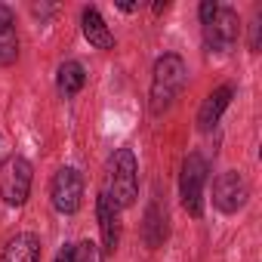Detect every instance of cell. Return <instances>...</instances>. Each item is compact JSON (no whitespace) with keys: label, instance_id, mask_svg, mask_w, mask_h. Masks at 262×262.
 <instances>
[{"label":"cell","instance_id":"1","mask_svg":"<svg viewBox=\"0 0 262 262\" xmlns=\"http://www.w3.org/2000/svg\"><path fill=\"white\" fill-rule=\"evenodd\" d=\"M188 80V68H185V59L179 53H164L155 68H151V90H148V108L151 114H164L176 96L182 93Z\"/></svg>","mask_w":262,"mask_h":262},{"label":"cell","instance_id":"2","mask_svg":"<svg viewBox=\"0 0 262 262\" xmlns=\"http://www.w3.org/2000/svg\"><path fill=\"white\" fill-rule=\"evenodd\" d=\"M105 191L120 210L136 204V198H139V161L129 148H117L111 155V161H108V188Z\"/></svg>","mask_w":262,"mask_h":262},{"label":"cell","instance_id":"3","mask_svg":"<svg viewBox=\"0 0 262 262\" xmlns=\"http://www.w3.org/2000/svg\"><path fill=\"white\" fill-rule=\"evenodd\" d=\"M207 158L201 151H191L185 155L182 161V173H179V198H182V207L198 219L204 213V185H207Z\"/></svg>","mask_w":262,"mask_h":262},{"label":"cell","instance_id":"4","mask_svg":"<svg viewBox=\"0 0 262 262\" xmlns=\"http://www.w3.org/2000/svg\"><path fill=\"white\" fill-rule=\"evenodd\" d=\"M31 164L22 155H10L4 164H0V198H4L10 207H22L31 194Z\"/></svg>","mask_w":262,"mask_h":262},{"label":"cell","instance_id":"5","mask_svg":"<svg viewBox=\"0 0 262 262\" xmlns=\"http://www.w3.org/2000/svg\"><path fill=\"white\" fill-rule=\"evenodd\" d=\"M50 201H53L56 213H62V216L77 213L80 210V201H83V176L74 167L56 170V176L50 182Z\"/></svg>","mask_w":262,"mask_h":262},{"label":"cell","instance_id":"6","mask_svg":"<svg viewBox=\"0 0 262 262\" xmlns=\"http://www.w3.org/2000/svg\"><path fill=\"white\" fill-rule=\"evenodd\" d=\"M237 28H241V19L231 7H219L216 16L204 25V43L210 53H231L234 43H237Z\"/></svg>","mask_w":262,"mask_h":262},{"label":"cell","instance_id":"7","mask_svg":"<svg viewBox=\"0 0 262 262\" xmlns=\"http://www.w3.org/2000/svg\"><path fill=\"white\" fill-rule=\"evenodd\" d=\"M247 198H250V185H247V179L237 170H225V173L216 176V182H213V204H216V210L237 213V210L247 207Z\"/></svg>","mask_w":262,"mask_h":262},{"label":"cell","instance_id":"8","mask_svg":"<svg viewBox=\"0 0 262 262\" xmlns=\"http://www.w3.org/2000/svg\"><path fill=\"white\" fill-rule=\"evenodd\" d=\"M96 216H99V231H102V247L108 253L117 250L120 241V207L108 198V191H102L96 198Z\"/></svg>","mask_w":262,"mask_h":262},{"label":"cell","instance_id":"9","mask_svg":"<svg viewBox=\"0 0 262 262\" xmlns=\"http://www.w3.org/2000/svg\"><path fill=\"white\" fill-rule=\"evenodd\" d=\"M231 96H234V86H219V90H213L204 99V105L198 111V129H201V133H210V129L222 120L225 108L231 105Z\"/></svg>","mask_w":262,"mask_h":262},{"label":"cell","instance_id":"10","mask_svg":"<svg viewBox=\"0 0 262 262\" xmlns=\"http://www.w3.org/2000/svg\"><path fill=\"white\" fill-rule=\"evenodd\" d=\"M0 262H40V241L31 231L13 234L4 250H0Z\"/></svg>","mask_w":262,"mask_h":262},{"label":"cell","instance_id":"11","mask_svg":"<svg viewBox=\"0 0 262 262\" xmlns=\"http://www.w3.org/2000/svg\"><path fill=\"white\" fill-rule=\"evenodd\" d=\"M80 31H83V37H86L90 47H96V50H114V34L108 31L102 13L96 7H83V13H80Z\"/></svg>","mask_w":262,"mask_h":262},{"label":"cell","instance_id":"12","mask_svg":"<svg viewBox=\"0 0 262 262\" xmlns=\"http://www.w3.org/2000/svg\"><path fill=\"white\" fill-rule=\"evenodd\" d=\"M167 234H170V213H167V207L155 198V201L148 204V210H145L142 237H145V244H148L151 250H158V247L167 241Z\"/></svg>","mask_w":262,"mask_h":262},{"label":"cell","instance_id":"13","mask_svg":"<svg viewBox=\"0 0 262 262\" xmlns=\"http://www.w3.org/2000/svg\"><path fill=\"white\" fill-rule=\"evenodd\" d=\"M19 56V37H16V16L7 4H0V65H13Z\"/></svg>","mask_w":262,"mask_h":262},{"label":"cell","instance_id":"14","mask_svg":"<svg viewBox=\"0 0 262 262\" xmlns=\"http://www.w3.org/2000/svg\"><path fill=\"white\" fill-rule=\"evenodd\" d=\"M83 83H86V71H83L80 62L68 59V62L59 65V71H56V86H59V93H62L65 99H74V96L83 90Z\"/></svg>","mask_w":262,"mask_h":262},{"label":"cell","instance_id":"15","mask_svg":"<svg viewBox=\"0 0 262 262\" xmlns=\"http://www.w3.org/2000/svg\"><path fill=\"white\" fill-rule=\"evenodd\" d=\"M71 262H105L102 256V247L93 244V241H80L71 247Z\"/></svg>","mask_w":262,"mask_h":262},{"label":"cell","instance_id":"16","mask_svg":"<svg viewBox=\"0 0 262 262\" xmlns=\"http://www.w3.org/2000/svg\"><path fill=\"white\" fill-rule=\"evenodd\" d=\"M259 47H262V16H256L250 25V50L259 53Z\"/></svg>","mask_w":262,"mask_h":262},{"label":"cell","instance_id":"17","mask_svg":"<svg viewBox=\"0 0 262 262\" xmlns=\"http://www.w3.org/2000/svg\"><path fill=\"white\" fill-rule=\"evenodd\" d=\"M216 10H219V4H216V0H204V4H201V10H198V16H201V25H207V22L216 16Z\"/></svg>","mask_w":262,"mask_h":262},{"label":"cell","instance_id":"18","mask_svg":"<svg viewBox=\"0 0 262 262\" xmlns=\"http://www.w3.org/2000/svg\"><path fill=\"white\" fill-rule=\"evenodd\" d=\"M56 262H71V247H62L59 256H56Z\"/></svg>","mask_w":262,"mask_h":262},{"label":"cell","instance_id":"19","mask_svg":"<svg viewBox=\"0 0 262 262\" xmlns=\"http://www.w3.org/2000/svg\"><path fill=\"white\" fill-rule=\"evenodd\" d=\"M117 10H123V13H136L139 4H117Z\"/></svg>","mask_w":262,"mask_h":262},{"label":"cell","instance_id":"20","mask_svg":"<svg viewBox=\"0 0 262 262\" xmlns=\"http://www.w3.org/2000/svg\"><path fill=\"white\" fill-rule=\"evenodd\" d=\"M167 10H170L167 0H164V4H155V13H158V16H161V13H167Z\"/></svg>","mask_w":262,"mask_h":262}]
</instances>
